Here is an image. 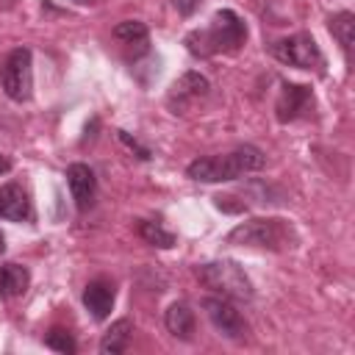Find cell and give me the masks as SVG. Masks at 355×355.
<instances>
[{
    "label": "cell",
    "mask_w": 355,
    "mask_h": 355,
    "mask_svg": "<svg viewBox=\"0 0 355 355\" xmlns=\"http://www.w3.org/2000/svg\"><path fill=\"white\" fill-rule=\"evenodd\" d=\"M244 42H247V28H244L241 17L230 8L216 11L208 28H197V31L186 33V39H183L186 50L200 58H208L216 53H236Z\"/></svg>",
    "instance_id": "1"
},
{
    "label": "cell",
    "mask_w": 355,
    "mask_h": 355,
    "mask_svg": "<svg viewBox=\"0 0 355 355\" xmlns=\"http://www.w3.org/2000/svg\"><path fill=\"white\" fill-rule=\"evenodd\" d=\"M266 164V155L252 147V144H241L225 155H205L197 158L186 166V175L191 180H202V183H222V180H236L244 172H255Z\"/></svg>",
    "instance_id": "2"
},
{
    "label": "cell",
    "mask_w": 355,
    "mask_h": 355,
    "mask_svg": "<svg viewBox=\"0 0 355 355\" xmlns=\"http://www.w3.org/2000/svg\"><path fill=\"white\" fill-rule=\"evenodd\" d=\"M197 280L216 291L219 297L227 300H239V302H250L252 300V283L244 275V269L233 261H211V263H200L197 266Z\"/></svg>",
    "instance_id": "3"
},
{
    "label": "cell",
    "mask_w": 355,
    "mask_h": 355,
    "mask_svg": "<svg viewBox=\"0 0 355 355\" xmlns=\"http://www.w3.org/2000/svg\"><path fill=\"white\" fill-rule=\"evenodd\" d=\"M291 227L283 219H250L236 225L227 233V244L263 247V250H286L291 247Z\"/></svg>",
    "instance_id": "4"
},
{
    "label": "cell",
    "mask_w": 355,
    "mask_h": 355,
    "mask_svg": "<svg viewBox=\"0 0 355 355\" xmlns=\"http://www.w3.org/2000/svg\"><path fill=\"white\" fill-rule=\"evenodd\" d=\"M31 67L33 64H31L28 47H14L0 61V86L17 103H25L31 97V89H33V69Z\"/></svg>",
    "instance_id": "5"
},
{
    "label": "cell",
    "mask_w": 355,
    "mask_h": 355,
    "mask_svg": "<svg viewBox=\"0 0 355 355\" xmlns=\"http://www.w3.org/2000/svg\"><path fill=\"white\" fill-rule=\"evenodd\" d=\"M272 55L288 67H297V69L322 72V67H324V55H322L319 44L313 42V36H308V33H294V36L277 39L272 44Z\"/></svg>",
    "instance_id": "6"
},
{
    "label": "cell",
    "mask_w": 355,
    "mask_h": 355,
    "mask_svg": "<svg viewBox=\"0 0 355 355\" xmlns=\"http://www.w3.org/2000/svg\"><path fill=\"white\" fill-rule=\"evenodd\" d=\"M202 308H205L211 324L222 336H227V338H244L247 336V322H244L241 311L233 305V300H227V297H205Z\"/></svg>",
    "instance_id": "7"
},
{
    "label": "cell",
    "mask_w": 355,
    "mask_h": 355,
    "mask_svg": "<svg viewBox=\"0 0 355 355\" xmlns=\"http://www.w3.org/2000/svg\"><path fill=\"white\" fill-rule=\"evenodd\" d=\"M211 89L208 78H202L200 72H186L180 75L172 89H169V97H166V105L172 108V114H186L191 103H197L200 97H205Z\"/></svg>",
    "instance_id": "8"
},
{
    "label": "cell",
    "mask_w": 355,
    "mask_h": 355,
    "mask_svg": "<svg viewBox=\"0 0 355 355\" xmlns=\"http://www.w3.org/2000/svg\"><path fill=\"white\" fill-rule=\"evenodd\" d=\"M67 183L72 191V200L78 205V211H89L97 194V178L86 164H72L67 169Z\"/></svg>",
    "instance_id": "9"
},
{
    "label": "cell",
    "mask_w": 355,
    "mask_h": 355,
    "mask_svg": "<svg viewBox=\"0 0 355 355\" xmlns=\"http://www.w3.org/2000/svg\"><path fill=\"white\" fill-rule=\"evenodd\" d=\"M308 105H311V89H308V86H302V83H283L275 111H277V119H280V122H291V119H297Z\"/></svg>",
    "instance_id": "10"
},
{
    "label": "cell",
    "mask_w": 355,
    "mask_h": 355,
    "mask_svg": "<svg viewBox=\"0 0 355 355\" xmlns=\"http://www.w3.org/2000/svg\"><path fill=\"white\" fill-rule=\"evenodd\" d=\"M114 300H116V291H114L111 280L97 277V280L86 283V288H83V305L94 319H105L114 308Z\"/></svg>",
    "instance_id": "11"
},
{
    "label": "cell",
    "mask_w": 355,
    "mask_h": 355,
    "mask_svg": "<svg viewBox=\"0 0 355 355\" xmlns=\"http://www.w3.org/2000/svg\"><path fill=\"white\" fill-rule=\"evenodd\" d=\"M0 219H8V222L31 219V200L22 186H17V183L0 186Z\"/></svg>",
    "instance_id": "12"
},
{
    "label": "cell",
    "mask_w": 355,
    "mask_h": 355,
    "mask_svg": "<svg viewBox=\"0 0 355 355\" xmlns=\"http://www.w3.org/2000/svg\"><path fill=\"white\" fill-rule=\"evenodd\" d=\"M164 324L175 338L189 341L194 336V311L186 302H172L164 313Z\"/></svg>",
    "instance_id": "13"
},
{
    "label": "cell",
    "mask_w": 355,
    "mask_h": 355,
    "mask_svg": "<svg viewBox=\"0 0 355 355\" xmlns=\"http://www.w3.org/2000/svg\"><path fill=\"white\" fill-rule=\"evenodd\" d=\"M28 283H31V275L25 266L19 263H0V297L8 300V297H19L28 291Z\"/></svg>",
    "instance_id": "14"
},
{
    "label": "cell",
    "mask_w": 355,
    "mask_h": 355,
    "mask_svg": "<svg viewBox=\"0 0 355 355\" xmlns=\"http://www.w3.org/2000/svg\"><path fill=\"white\" fill-rule=\"evenodd\" d=\"M327 25H330V33L341 44V50L347 55V64H349L352 61V39H355V17L349 11H338L327 19Z\"/></svg>",
    "instance_id": "15"
},
{
    "label": "cell",
    "mask_w": 355,
    "mask_h": 355,
    "mask_svg": "<svg viewBox=\"0 0 355 355\" xmlns=\"http://www.w3.org/2000/svg\"><path fill=\"white\" fill-rule=\"evenodd\" d=\"M130 333H133L130 319L114 322V324L105 330L103 341H100V352H103V355H119V352H125L128 344H130Z\"/></svg>",
    "instance_id": "16"
},
{
    "label": "cell",
    "mask_w": 355,
    "mask_h": 355,
    "mask_svg": "<svg viewBox=\"0 0 355 355\" xmlns=\"http://www.w3.org/2000/svg\"><path fill=\"white\" fill-rule=\"evenodd\" d=\"M114 36L125 44H147V25L139 19H125L114 28Z\"/></svg>",
    "instance_id": "17"
},
{
    "label": "cell",
    "mask_w": 355,
    "mask_h": 355,
    "mask_svg": "<svg viewBox=\"0 0 355 355\" xmlns=\"http://www.w3.org/2000/svg\"><path fill=\"white\" fill-rule=\"evenodd\" d=\"M139 236H141L147 244L164 247V250H169V247L175 244V236H172L169 230H164L158 222H139Z\"/></svg>",
    "instance_id": "18"
},
{
    "label": "cell",
    "mask_w": 355,
    "mask_h": 355,
    "mask_svg": "<svg viewBox=\"0 0 355 355\" xmlns=\"http://www.w3.org/2000/svg\"><path fill=\"white\" fill-rule=\"evenodd\" d=\"M44 344H47L50 349H55V352H64V355H72V352L78 349L75 338H72L69 330H64V327H53V330H47Z\"/></svg>",
    "instance_id": "19"
},
{
    "label": "cell",
    "mask_w": 355,
    "mask_h": 355,
    "mask_svg": "<svg viewBox=\"0 0 355 355\" xmlns=\"http://www.w3.org/2000/svg\"><path fill=\"white\" fill-rule=\"evenodd\" d=\"M119 139H122V141H125L130 150H139V158H150V150H147V147H141L139 141H133V139H130L125 130H119Z\"/></svg>",
    "instance_id": "20"
},
{
    "label": "cell",
    "mask_w": 355,
    "mask_h": 355,
    "mask_svg": "<svg viewBox=\"0 0 355 355\" xmlns=\"http://www.w3.org/2000/svg\"><path fill=\"white\" fill-rule=\"evenodd\" d=\"M175 6H178L183 14H191V11H194V6H197V0H175Z\"/></svg>",
    "instance_id": "21"
},
{
    "label": "cell",
    "mask_w": 355,
    "mask_h": 355,
    "mask_svg": "<svg viewBox=\"0 0 355 355\" xmlns=\"http://www.w3.org/2000/svg\"><path fill=\"white\" fill-rule=\"evenodd\" d=\"M6 172H11V161L6 155H0V175H6Z\"/></svg>",
    "instance_id": "22"
},
{
    "label": "cell",
    "mask_w": 355,
    "mask_h": 355,
    "mask_svg": "<svg viewBox=\"0 0 355 355\" xmlns=\"http://www.w3.org/2000/svg\"><path fill=\"white\" fill-rule=\"evenodd\" d=\"M17 6V0H0V8H14Z\"/></svg>",
    "instance_id": "23"
},
{
    "label": "cell",
    "mask_w": 355,
    "mask_h": 355,
    "mask_svg": "<svg viewBox=\"0 0 355 355\" xmlns=\"http://www.w3.org/2000/svg\"><path fill=\"white\" fill-rule=\"evenodd\" d=\"M3 250H6V239H3V233H0V255H3Z\"/></svg>",
    "instance_id": "24"
},
{
    "label": "cell",
    "mask_w": 355,
    "mask_h": 355,
    "mask_svg": "<svg viewBox=\"0 0 355 355\" xmlns=\"http://www.w3.org/2000/svg\"><path fill=\"white\" fill-rule=\"evenodd\" d=\"M75 3H94V0H75Z\"/></svg>",
    "instance_id": "25"
}]
</instances>
